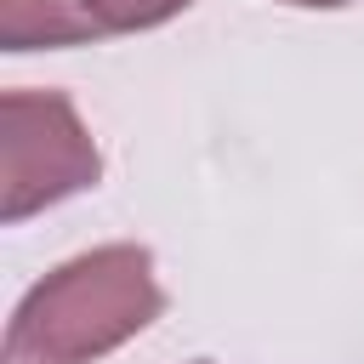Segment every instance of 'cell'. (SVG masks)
<instances>
[{"instance_id": "cell-1", "label": "cell", "mask_w": 364, "mask_h": 364, "mask_svg": "<svg viewBox=\"0 0 364 364\" xmlns=\"http://www.w3.org/2000/svg\"><path fill=\"white\" fill-rule=\"evenodd\" d=\"M165 307L148 245H97L51 267L11 313L0 364H97Z\"/></svg>"}, {"instance_id": "cell-2", "label": "cell", "mask_w": 364, "mask_h": 364, "mask_svg": "<svg viewBox=\"0 0 364 364\" xmlns=\"http://www.w3.org/2000/svg\"><path fill=\"white\" fill-rule=\"evenodd\" d=\"M102 154L68 91L11 85L0 97V222L17 228L46 205L97 188Z\"/></svg>"}, {"instance_id": "cell-3", "label": "cell", "mask_w": 364, "mask_h": 364, "mask_svg": "<svg viewBox=\"0 0 364 364\" xmlns=\"http://www.w3.org/2000/svg\"><path fill=\"white\" fill-rule=\"evenodd\" d=\"M97 28L74 0H0V46L6 51H57L91 46Z\"/></svg>"}, {"instance_id": "cell-4", "label": "cell", "mask_w": 364, "mask_h": 364, "mask_svg": "<svg viewBox=\"0 0 364 364\" xmlns=\"http://www.w3.org/2000/svg\"><path fill=\"white\" fill-rule=\"evenodd\" d=\"M85 11V23L97 28V40L108 34H142V28H159L171 23L176 11H188L193 0H74Z\"/></svg>"}, {"instance_id": "cell-5", "label": "cell", "mask_w": 364, "mask_h": 364, "mask_svg": "<svg viewBox=\"0 0 364 364\" xmlns=\"http://www.w3.org/2000/svg\"><path fill=\"white\" fill-rule=\"evenodd\" d=\"M284 6H307V11H336V6H353V0H284Z\"/></svg>"}]
</instances>
